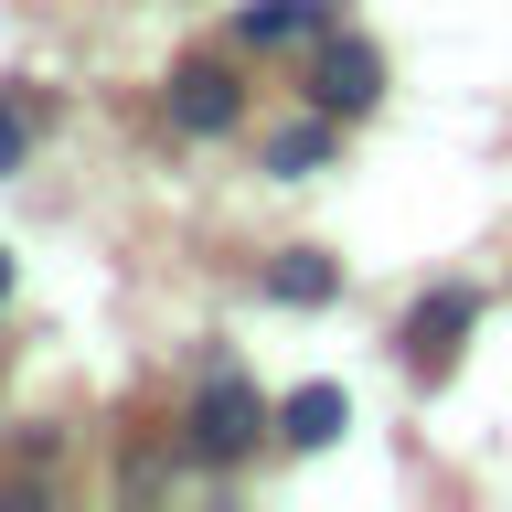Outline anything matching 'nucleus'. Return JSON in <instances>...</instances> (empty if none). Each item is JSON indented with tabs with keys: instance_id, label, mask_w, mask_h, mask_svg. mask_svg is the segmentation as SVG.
Instances as JSON below:
<instances>
[{
	"instance_id": "nucleus-9",
	"label": "nucleus",
	"mask_w": 512,
	"mask_h": 512,
	"mask_svg": "<svg viewBox=\"0 0 512 512\" xmlns=\"http://www.w3.org/2000/svg\"><path fill=\"white\" fill-rule=\"evenodd\" d=\"M22 150H32V118L11 107V96H0V171H22Z\"/></svg>"
},
{
	"instance_id": "nucleus-2",
	"label": "nucleus",
	"mask_w": 512,
	"mask_h": 512,
	"mask_svg": "<svg viewBox=\"0 0 512 512\" xmlns=\"http://www.w3.org/2000/svg\"><path fill=\"white\" fill-rule=\"evenodd\" d=\"M310 96L331 107V118H363V107L384 96V54H374V43H352V32L331 22V32H320V64H310Z\"/></svg>"
},
{
	"instance_id": "nucleus-8",
	"label": "nucleus",
	"mask_w": 512,
	"mask_h": 512,
	"mask_svg": "<svg viewBox=\"0 0 512 512\" xmlns=\"http://www.w3.org/2000/svg\"><path fill=\"white\" fill-rule=\"evenodd\" d=\"M267 160H278L288 182H299V171H320V160H331V128H288V139H278Z\"/></svg>"
},
{
	"instance_id": "nucleus-10",
	"label": "nucleus",
	"mask_w": 512,
	"mask_h": 512,
	"mask_svg": "<svg viewBox=\"0 0 512 512\" xmlns=\"http://www.w3.org/2000/svg\"><path fill=\"white\" fill-rule=\"evenodd\" d=\"M0 288H11V256H0Z\"/></svg>"
},
{
	"instance_id": "nucleus-1",
	"label": "nucleus",
	"mask_w": 512,
	"mask_h": 512,
	"mask_svg": "<svg viewBox=\"0 0 512 512\" xmlns=\"http://www.w3.org/2000/svg\"><path fill=\"white\" fill-rule=\"evenodd\" d=\"M256 427H267L256 384L246 374H203V395H192V448H203V459H246Z\"/></svg>"
},
{
	"instance_id": "nucleus-5",
	"label": "nucleus",
	"mask_w": 512,
	"mask_h": 512,
	"mask_svg": "<svg viewBox=\"0 0 512 512\" xmlns=\"http://www.w3.org/2000/svg\"><path fill=\"white\" fill-rule=\"evenodd\" d=\"M171 118H182L192 139L235 128V75H224V64H182V75H171Z\"/></svg>"
},
{
	"instance_id": "nucleus-4",
	"label": "nucleus",
	"mask_w": 512,
	"mask_h": 512,
	"mask_svg": "<svg viewBox=\"0 0 512 512\" xmlns=\"http://www.w3.org/2000/svg\"><path fill=\"white\" fill-rule=\"evenodd\" d=\"M470 310H480L470 288H438V299H427V310L406 320V363H416V374H448V352H459V331H470Z\"/></svg>"
},
{
	"instance_id": "nucleus-3",
	"label": "nucleus",
	"mask_w": 512,
	"mask_h": 512,
	"mask_svg": "<svg viewBox=\"0 0 512 512\" xmlns=\"http://www.w3.org/2000/svg\"><path fill=\"white\" fill-rule=\"evenodd\" d=\"M331 22H342L331 0H246V11H235V32H246L256 54H288V43H320Z\"/></svg>"
},
{
	"instance_id": "nucleus-7",
	"label": "nucleus",
	"mask_w": 512,
	"mask_h": 512,
	"mask_svg": "<svg viewBox=\"0 0 512 512\" xmlns=\"http://www.w3.org/2000/svg\"><path fill=\"white\" fill-rule=\"evenodd\" d=\"M278 299H299V310H310V299H331V267H320V256H278Z\"/></svg>"
},
{
	"instance_id": "nucleus-6",
	"label": "nucleus",
	"mask_w": 512,
	"mask_h": 512,
	"mask_svg": "<svg viewBox=\"0 0 512 512\" xmlns=\"http://www.w3.org/2000/svg\"><path fill=\"white\" fill-rule=\"evenodd\" d=\"M278 427H288V448H331L352 427V406H342V384H299V395H288L278 406Z\"/></svg>"
}]
</instances>
